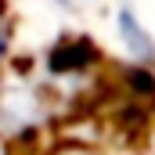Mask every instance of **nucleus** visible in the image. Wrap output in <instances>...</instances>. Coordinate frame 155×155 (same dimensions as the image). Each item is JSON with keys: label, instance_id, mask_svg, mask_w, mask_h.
<instances>
[{"label": "nucleus", "instance_id": "obj_1", "mask_svg": "<svg viewBox=\"0 0 155 155\" xmlns=\"http://www.w3.org/2000/svg\"><path fill=\"white\" fill-rule=\"evenodd\" d=\"M116 33H119V43L126 47V54L137 65H152L155 61V36L141 25V18L130 7H119L116 11Z\"/></svg>", "mask_w": 155, "mask_h": 155}, {"label": "nucleus", "instance_id": "obj_2", "mask_svg": "<svg viewBox=\"0 0 155 155\" xmlns=\"http://www.w3.org/2000/svg\"><path fill=\"white\" fill-rule=\"evenodd\" d=\"M61 7H69V11H83V7H90V4H97V0H58Z\"/></svg>", "mask_w": 155, "mask_h": 155}]
</instances>
